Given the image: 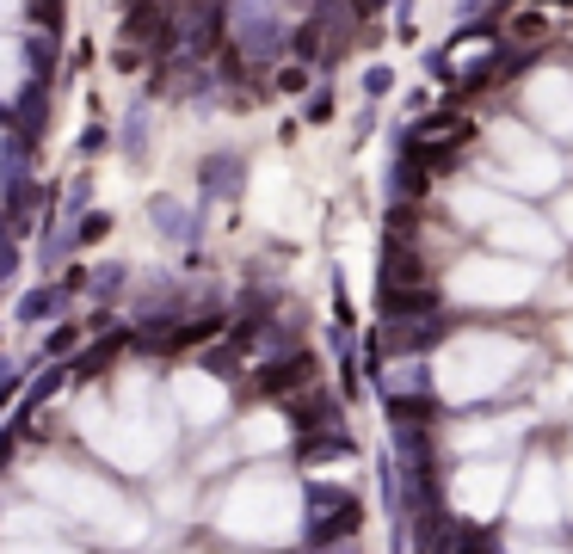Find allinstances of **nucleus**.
Returning <instances> with one entry per match:
<instances>
[{"mask_svg":"<svg viewBox=\"0 0 573 554\" xmlns=\"http://www.w3.org/2000/svg\"><path fill=\"white\" fill-rule=\"evenodd\" d=\"M352 524H358V499H333V505H321L314 536L321 542H339V536H352Z\"/></svg>","mask_w":573,"mask_h":554,"instance_id":"f03ea898","label":"nucleus"},{"mask_svg":"<svg viewBox=\"0 0 573 554\" xmlns=\"http://www.w3.org/2000/svg\"><path fill=\"white\" fill-rule=\"evenodd\" d=\"M308 376H314V358H290V364H272V370L259 376V395H272V401H290V395H302V389H308Z\"/></svg>","mask_w":573,"mask_h":554,"instance_id":"f257e3e1","label":"nucleus"},{"mask_svg":"<svg viewBox=\"0 0 573 554\" xmlns=\"http://www.w3.org/2000/svg\"><path fill=\"white\" fill-rule=\"evenodd\" d=\"M339 419V407L327 401V395H308V401H296V425L302 431H321V425H333Z\"/></svg>","mask_w":573,"mask_h":554,"instance_id":"7ed1b4c3","label":"nucleus"}]
</instances>
